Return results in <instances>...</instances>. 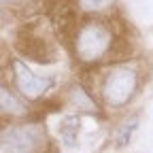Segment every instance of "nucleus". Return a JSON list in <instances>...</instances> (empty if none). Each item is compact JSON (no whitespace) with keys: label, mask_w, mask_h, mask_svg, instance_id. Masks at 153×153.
I'll use <instances>...</instances> for the list:
<instances>
[{"label":"nucleus","mask_w":153,"mask_h":153,"mask_svg":"<svg viewBox=\"0 0 153 153\" xmlns=\"http://www.w3.org/2000/svg\"><path fill=\"white\" fill-rule=\"evenodd\" d=\"M2 113H11V115H22L24 106L17 102V98L13 94H9L7 87H2Z\"/></svg>","instance_id":"obj_5"},{"label":"nucleus","mask_w":153,"mask_h":153,"mask_svg":"<svg viewBox=\"0 0 153 153\" xmlns=\"http://www.w3.org/2000/svg\"><path fill=\"white\" fill-rule=\"evenodd\" d=\"M136 87V72L128 66H119L115 68L102 85V96L106 104L111 106H121L130 100V96L134 94Z\"/></svg>","instance_id":"obj_2"},{"label":"nucleus","mask_w":153,"mask_h":153,"mask_svg":"<svg viewBox=\"0 0 153 153\" xmlns=\"http://www.w3.org/2000/svg\"><path fill=\"white\" fill-rule=\"evenodd\" d=\"M111 41V30L100 22H91L83 26L76 34V55L81 62H96L108 51Z\"/></svg>","instance_id":"obj_1"},{"label":"nucleus","mask_w":153,"mask_h":153,"mask_svg":"<svg viewBox=\"0 0 153 153\" xmlns=\"http://www.w3.org/2000/svg\"><path fill=\"white\" fill-rule=\"evenodd\" d=\"M13 76H15V83H17L19 91H22L24 96H28V98H38V96H43L49 89V85H51V79L34 74L24 62H19V60L13 62Z\"/></svg>","instance_id":"obj_4"},{"label":"nucleus","mask_w":153,"mask_h":153,"mask_svg":"<svg viewBox=\"0 0 153 153\" xmlns=\"http://www.w3.org/2000/svg\"><path fill=\"white\" fill-rule=\"evenodd\" d=\"M115 0H81V9H85V11H104Z\"/></svg>","instance_id":"obj_6"},{"label":"nucleus","mask_w":153,"mask_h":153,"mask_svg":"<svg viewBox=\"0 0 153 153\" xmlns=\"http://www.w3.org/2000/svg\"><path fill=\"white\" fill-rule=\"evenodd\" d=\"M41 130L36 126H13L2 132V153H36Z\"/></svg>","instance_id":"obj_3"}]
</instances>
